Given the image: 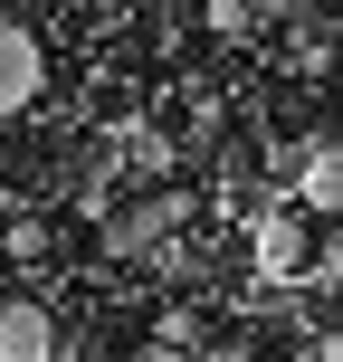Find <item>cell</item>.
Wrapping results in <instances>:
<instances>
[{
	"label": "cell",
	"instance_id": "6da1fadb",
	"mask_svg": "<svg viewBox=\"0 0 343 362\" xmlns=\"http://www.w3.org/2000/svg\"><path fill=\"white\" fill-rule=\"evenodd\" d=\"M248 257H257V276H277V286L306 276V267H315V219L296 210V200H286V210H267V219L248 229Z\"/></svg>",
	"mask_w": 343,
	"mask_h": 362
},
{
	"label": "cell",
	"instance_id": "7a4b0ae2",
	"mask_svg": "<svg viewBox=\"0 0 343 362\" xmlns=\"http://www.w3.org/2000/svg\"><path fill=\"white\" fill-rule=\"evenodd\" d=\"M38 86H48V57H38V38L19 29V19H0V115H19Z\"/></svg>",
	"mask_w": 343,
	"mask_h": 362
},
{
	"label": "cell",
	"instance_id": "3957f363",
	"mask_svg": "<svg viewBox=\"0 0 343 362\" xmlns=\"http://www.w3.org/2000/svg\"><path fill=\"white\" fill-rule=\"evenodd\" d=\"M57 353V315L29 305V296H10L0 305V362H48Z\"/></svg>",
	"mask_w": 343,
	"mask_h": 362
},
{
	"label": "cell",
	"instance_id": "277c9868",
	"mask_svg": "<svg viewBox=\"0 0 343 362\" xmlns=\"http://www.w3.org/2000/svg\"><path fill=\"white\" fill-rule=\"evenodd\" d=\"M172 229H181V191H163V200H144V210H124V219H115V229H105V248H115V257H144V248H163Z\"/></svg>",
	"mask_w": 343,
	"mask_h": 362
},
{
	"label": "cell",
	"instance_id": "5b68a950",
	"mask_svg": "<svg viewBox=\"0 0 343 362\" xmlns=\"http://www.w3.org/2000/svg\"><path fill=\"white\" fill-rule=\"evenodd\" d=\"M296 200H306V210H334V200H343V153H334V134H306V163H296Z\"/></svg>",
	"mask_w": 343,
	"mask_h": 362
},
{
	"label": "cell",
	"instance_id": "8992f818",
	"mask_svg": "<svg viewBox=\"0 0 343 362\" xmlns=\"http://www.w3.org/2000/svg\"><path fill=\"white\" fill-rule=\"evenodd\" d=\"M200 29H210L219 48H238V38L257 29V0H210V10H200Z\"/></svg>",
	"mask_w": 343,
	"mask_h": 362
}]
</instances>
